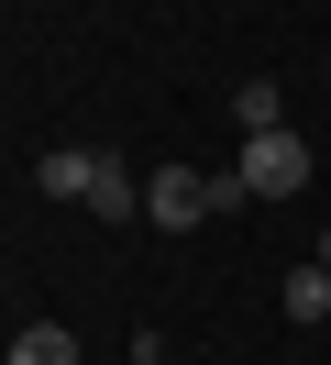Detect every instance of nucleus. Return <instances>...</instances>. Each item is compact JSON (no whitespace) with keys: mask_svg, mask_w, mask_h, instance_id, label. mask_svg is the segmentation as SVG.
Here are the masks:
<instances>
[{"mask_svg":"<svg viewBox=\"0 0 331 365\" xmlns=\"http://www.w3.org/2000/svg\"><path fill=\"white\" fill-rule=\"evenodd\" d=\"M232 178H243V200H298V188H309V144L298 133H243Z\"/></svg>","mask_w":331,"mask_h":365,"instance_id":"obj_1","label":"nucleus"},{"mask_svg":"<svg viewBox=\"0 0 331 365\" xmlns=\"http://www.w3.org/2000/svg\"><path fill=\"white\" fill-rule=\"evenodd\" d=\"M100 178H110V155H88V144H44V155H33V188H44V200H100Z\"/></svg>","mask_w":331,"mask_h":365,"instance_id":"obj_2","label":"nucleus"},{"mask_svg":"<svg viewBox=\"0 0 331 365\" xmlns=\"http://www.w3.org/2000/svg\"><path fill=\"white\" fill-rule=\"evenodd\" d=\"M0 365H78V332H66V321H22Z\"/></svg>","mask_w":331,"mask_h":365,"instance_id":"obj_3","label":"nucleus"},{"mask_svg":"<svg viewBox=\"0 0 331 365\" xmlns=\"http://www.w3.org/2000/svg\"><path fill=\"white\" fill-rule=\"evenodd\" d=\"M232 122H243V133H287V89H276V78H243V89H232Z\"/></svg>","mask_w":331,"mask_h":365,"instance_id":"obj_4","label":"nucleus"},{"mask_svg":"<svg viewBox=\"0 0 331 365\" xmlns=\"http://www.w3.org/2000/svg\"><path fill=\"white\" fill-rule=\"evenodd\" d=\"M287 321H298V332H309V321H331V266H320V255L287 266Z\"/></svg>","mask_w":331,"mask_h":365,"instance_id":"obj_5","label":"nucleus"},{"mask_svg":"<svg viewBox=\"0 0 331 365\" xmlns=\"http://www.w3.org/2000/svg\"><path fill=\"white\" fill-rule=\"evenodd\" d=\"M88 210H100V222H144V178L110 155V178H100V200H88Z\"/></svg>","mask_w":331,"mask_h":365,"instance_id":"obj_6","label":"nucleus"},{"mask_svg":"<svg viewBox=\"0 0 331 365\" xmlns=\"http://www.w3.org/2000/svg\"><path fill=\"white\" fill-rule=\"evenodd\" d=\"M320 266H331V222H320Z\"/></svg>","mask_w":331,"mask_h":365,"instance_id":"obj_7","label":"nucleus"}]
</instances>
